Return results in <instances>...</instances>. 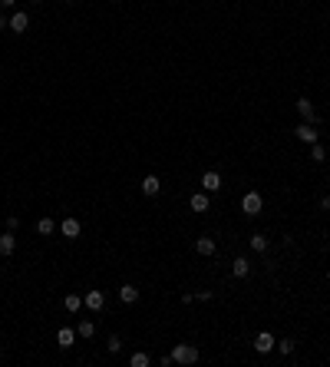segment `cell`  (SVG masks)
<instances>
[{
  "mask_svg": "<svg viewBox=\"0 0 330 367\" xmlns=\"http://www.w3.org/2000/svg\"><path fill=\"white\" fill-rule=\"evenodd\" d=\"M277 351L281 354H294V341H277Z\"/></svg>",
  "mask_w": 330,
  "mask_h": 367,
  "instance_id": "603a6c76",
  "label": "cell"
},
{
  "mask_svg": "<svg viewBox=\"0 0 330 367\" xmlns=\"http://www.w3.org/2000/svg\"><path fill=\"white\" fill-rule=\"evenodd\" d=\"M56 341H60V347H73V341H76V331H73V327H60V331H56Z\"/></svg>",
  "mask_w": 330,
  "mask_h": 367,
  "instance_id": "30bf717a",
  "label": "cell"
},
{
  "mask_svg": "<svg viewBox=\"0 0 330 367\" xmlns=\"http://www.w3.org/2000/svg\"><path fill=\"white\" fill-rule=\"evenodd\" d=\"M106 347H109V354H119V347H122V341H119V337L112 334V337H109V344H106Z\"/></svg>",
  "mask_w": 330,
  "mask_h": 367,
  "instance_id": "cb8c5ba5",
  "label": "cell"
},
{
  "mask_svg": "<svg viewBox=\"0 0 330 367\" xmlns=\"http://www.w3.org/2000/svg\"><path fill=\"white\" fill-rule=\"evenodd\" d=\"M195 252H198V255H215V241L212 238H198L195 241Z\"/></svg>",
  "mask_w": 330,
  "mask_h": 367,
  "instance_id": "2e32d148",
  "label": "cell"
},
{
  "mask_svg": "<svg viewBox=\"0 0 330 367\" xmlns=\"http://www.w3.org/2000/svg\"><path fill=\"white\" fill-rule=\"evenodd\" d=\"M158 189H162L158 176H145L142 179V192H145V195H158Z\"/></svg>",
  "mask_w": 330,
  "mask_h": 367,
  "instance_id": "4fadbf2b",
  "label": "cell"
},
{
  "mask_svg": "<svg viewBox=\"0 0 330 367\" xmlns=\"http://www.w3.org/2000/svg\"><path fill=\"white\" fill-rule=\"evenodd\" d=\"M248 272H251V265L244 262V258H235V262H231V275H235V278H244Z\"/></svg>",
  "mask_w": 330,
  "mask_h": 367,
  "instance_id": "9a60e30c",
  "label": "cell"
},
{
  "mask_svg": "<svg viewBox=\"0 0 330 367\" xmlns=\"http://www.w3.org/2000/svg\"><path fill=\"white\" fill-rule=\"evenodd\" d=\"M261 205H264V199H261L258 192H244V199H241V212H244L248 218H254V215H258V212H261Z\"/></svg>",
  "mask_w": 330,
  "mask_h": 367,
  "instance_id": "7a4b0ae2",
  "label": "cell"
},
{
  "mask_svg": "<svg viewBox=\"0 0 330 367\" xmlns=\"http://www.w3.org/2000/svg\"><path fill=\"white\" fill-rule=\"evenodd\" d=\"M76 334H79V337H86V341H89V337L96 334V324H93V321H79V327H76Z\"/></svg>",
  "mask_w": 330,
  "mask_h": 367,
  "instance_id": "d6986e66",
  "label": "cell"
},
{
  "mask_svg": "<svg viewBox=\"0 0 330 367\" xmlns=\"http://www.w3.org/2000/svg\"><path fill=\"white\" fill-rule=\"evenodd\" d=\"M297 139H300V143H310V146H314V143H317L314 123H300V126H297Z\"/></svg>",
  "mask_w": 330,
  "mask_h": 367,
  "instance_id": "277c9868",
  "label": "cell"
},
{
  "mask_svg": "<svg viewBox=\"0 0 330 367\" xmlns=\"http://www.w3.org/2000/svg\"><path fill=\"white\" fill-rule=\"evenodd\" d=\"M202 189L205 192H218L221 189V176H218V172H205V176H202Z\"/></svg>",
  "mask_w": 330,
  "mask_h": 367,
  "instance_id": "9c48e42d",
  "label": "cell"
},
{
  "mask_svg": "<svg viewBox=\"0 0 330 367\" xmlns=\"http://www.w3.org/2000/svg\"><path fill=\"white\" fill-rule=\"evenodd\" d=\"M17 0H0V7H14Z\"/></svg>",
  "mask_w": 330,
  "mask_h": 367,
  "instance_id": "4316f807",
  "label": "cell"
},
{
  "mask_svg": "<svg viewBox=\"0 0 330 367\" xmlns=\"http://www.w3.org/2000/svg\"><path fill=\"white\" fill-rule=\"evenodd\" d=\"M129 364H132V367H149V364H152V357H149L145 351H135L132 357H129Z\"/></svg>",
  "mask_w": 330,
  "mask_h": 367,
  "instance_id": "ac0fdd59",
  "label": "cell"
},
{
  "mask_svg": "<svg viewBox=\"0 0 330 367\" xmlns=\"http://www.w3.org/2000/svg\"><path fill=\"white\" fill-rule=\"evenodd\" d=\"M14 248H17V238L10 231H4V235H0V255H14Z\"/></svg>",
  "mask_w": 330,
  "mask_h": 367,
  "instance_id": "5bb4252c",
  "label": "cell"
},
{
  "mask_svg": "<svg viewBox=\"0 0 330 367\" xmlns=\"http://www.w3.org/2000/svg\"><path fill=\"white\" fill-rule=\"evenodd\" d=\"M119 298H122L126 304H135V301H139V288H135V285H122V288H119Z\"/></svg>",
  "mask_w": 330,
  "mask_h": 367,
  "instance_id": "7c38bea8",
  "label": "cell"
},
{
  "mask_svg": "<svg viewBox=\"0 0 330 367\" xmlns=\"http://www.w3.org/2000/svg\"><path fill=\"white\" fill-rule=\"evenodd\" d=\"M172 360H175V364H195L198 351L192 347V344H175V347H172Z\"/></svg>",
  "mask_w": 330,
  "mask_h": 367,
  "instance_id": "6da1fadb",
  "label": "cell"
},
{
  "mask_svg": "<svg viewBox=\"0 0 330 367\" xmlns=\"http://www.w3.org/2000/svg\"><path fill=\"white\" fill-rule=\"evenodd\" d=\"M251 248L254 252H267V238L264 235H251Z\"/></svg>",
  "mask_w": 330,
  "mask_h": 367,
  "instance_id": "44dd1931",
  "label": "cell"
},
{
  "mask_svg": "<svg viewBox=\"0 0 330 367\" xmlns=\"http://www.w3.org/2000/svg\"><path fill=\"white\" fill-rule=\"evenodd\" d=\"M37 231H40V235H53V231H56L53 218H40V222H37Z\"/></svg>",
  "mask_w": 330,
  "mask_h": 367,
  "instance_id": "ffe728a7",
  "label": "cell"
},
{
  "mask_svg": "<svg viewBox=\"0 0 330 367\" xmlns=\"http://www.w3.org/2000/svg\"><path fill=\"white\" fill-rule=\"evenodd\" d=\"M189 205H192V212H208V195L205 192H192Z\"/></svg>",
  "mask_w": 330,
  "mask_h": 367,
  "instance_id": "8fae6325",
  "label": "cell"
},
{
  "mask_svg": "<svg viewBox=\"0 0 330 367\" xmlns=\"http://www.w3.org/2000/svg\"><path fill=\"white\" fill-rule=\"evenodd\" d=\"M310 159H314V162H323V159H327V152H323L320 143H314V149H310Z\"/></svg>",
  "mask_w": 330,
  "mask_h": 367,
  "instance_id": "7402d4cb",
  "label": "cell"
},
{
  "mask_svg": "<svg viewBox=\"0 0 330 367\" xmlns=\"http://www.w3.org/2000/svg\"><path fill=\"white\" fill-rule=\"evenodd\" d=\"M102 304H106V295H102V291H86V308L89 311H102Z\"/></svg>",
  "mask_w": 330,
  "mask_h": 367,
  "instance_id": "ba28073f",
  "label": "cell"
},
{
  "mask_svg": "<svg viewBox=\"0 0 330 367\" xmlns=\"http://www.w3.org/2000/svg\"><path fill=\"white\" fill-rule=\"evenodd\" d=\"M7 27H10V20H7V17H0V30H7Z\"/></svg>",
  "mask_w": 330,
  "mask_h": 367,
  "instance_id": "d4e9b609",
  "label": "cell"
},
{
  "mask_svg": "<svg viewBox=\"0 0 330 367\" xmlns=\"http://www.w3.org/2000/svg\"><path fill=\"white\" fill-rule=\"evenodd\" d=\"M297 112H300V116H304L307 123H317V112H314V103H310V99H307V96H300V99H297Z\"/></svg>",
  "mask_w": 330,
  "mask_h": 367,
  "instance_id": "5b68a950",
  "label": "cell"
},
{
  "mask_svg": "<svg viewBox=\"0 0 330 367\" xmlns=\"http://www.w3.org/2000/svg\"><path fill=\"white\" fill-rule=\"evenodd\" d=\"M60 235H63V238H76L79 235V222L76 218H63V222H60Z\"/></svg>",
  "mask_w": 330,
  "mask_h": 367,
  "instance_id": "52a82bcc",
  "label": "cell"
},
{
  "mask_svg": "<svg viewBox=\"0 0 330 367\" xmlns=\"http://www.w3.org/2000/svg\"><path fill=\"white\" fill-rule=\"evenodd\" d=\"M274 347H277V341L267 334V331H261V334L254 337V351H258V354H271Z\"/></svg>",
  "mask_w": 330,
  "mask_h": 367,
  "instance_id": "3957f363",
  "label": "cell"
},
{
  "mask_svg": "<svg viewBox=\"0 0 330 367\" xmlns=\"http://www.w3.org/2000/svg\"><path fill=\"white\" fill-rule=\"evenodd\" d=\"M63 308H66V311H79V308H83V298H79V295H66L63 298Z\"/></svg>",
  "mask_w": 330,
  "mask_h": 367,
  "instance_id": "e0dca14e",
  "label": "cell"
},
{
  "mask_svg": "<svg viewBox=\"0 0 330 367\" xmlns=\"http://www.w3.org/2000/svg\"><path fill=\"white\" fill-rule=\"evenodd\" d=\"M320 208H330V195H323V199H320Z\"/></svg>",
  "mask_w": 330,
  "mask_h": 367,
  "instance_id": "484cf974",
  "label": "cell"
},
{
  "mask_svg": "<svg viewBox=\"0 0 330 367\" xmlns=\"http://www.w3.org/2000/svg\"><path fill=\"white\" fill-rule=\"evenodd\" d=\"M30 4H40V0H30Z\"/></svg>",
  "mask_w": 330,
  "mask_h": 367,
  "instance_id": "83f0119b",
  "label": "cell"
},
{
  "mask_svg": "<svg viewBox=\"0 0 330 367\" xmlns=\"http://www.w3.org/2000/svg\"><path fill=\"white\" fill-rule=\"evenodd\" d=\"M27 27H30V17H27L24 10H17V14L10 17V30H14V33H24Z\"/></svg>",
  "mask_w": 330,
  "mask_h": 367,
  "instance_id": "8992f818",
  "label": "cell"
}]
</instances>
